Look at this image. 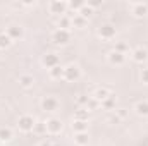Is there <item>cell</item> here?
<instances>
[{"mask_svg": "<svg viewBox=\"0 0 148 146\" xmlns=\"http://www.w3.org/2000/svg\"><path fill=\"white\" fill-rule=\"evenodd\" d=\"M12 139V131L9 127H0V141H9Z\"/></svg>", "mask_w": 148, "mask_h": 146, "instance_id": "obj_19", "label": "cell"}, {"mask_svg": "<svg viewBox=\"0 0 148 146\" xmlns=\"http://www.w3.org/2000/svg\"><path fill=\"white\" fill-rule=\"evenodd\" d=\"M33 83H35V77H33L31 74H23V76H19V84H21L23 88H31Z\"/></svg>", "mask_w": 148, "mask_h": 146, "instance_id": "obj_12", "label": "cell"}, {"mask_svg": "<svg viewBox=\"0 0 148 146\" xmlns=\"http://www.w3.org/2000/svg\"><path fill=\"white\" fill-rule=\"evenodd\" d=\"M112 96L110 89H107V88H98L95 93H93V100H97V102H105V100H109Z\"/></svg>", "mask_w": 148, "mask_h": 146, "instance_id": "obj_8", "label": "cell"}, {"mask_svg": "<svg viewBox=\"0 0 148 146\" xmlns=\"http://www.w3.org/2000/svg\"><path fill=\"white\" fill-rule=\"evenodd\" d=\"M66 9H67L66 3H60V2H53V3H50V10H52V14H64Z\"/></svg>", "mask_w": 148, "mask_h": 146, "instance_id": "obj_15", "label": "cell"}, {"mask_svg": "<svg viewBox=\"0 0 148 146\" xmlns=\"http://www.w3.org/2000/svg\"><path fill=\"white\" fill-rule=\"evenodd\" d=\"M86 127H88V120H74L73 124V129L76 132H86Z\"/></svg>", "mask_w": 148, "mask_h": 146, "instance_id": "obj_17", "label": "cell"}, {"mask_svg": "<svg viewBox=\"0 0 148 146\" xmlns=\"http://www.w3.org/2000/svg\"><path fill=\"white\" fill-rule=\"evenodd\" d=\"M74 143L77 146H88V134L86 132H77L74 136Z\"/></svg>", "mask_w": 148, "mask_h": 146, "instance_id": "obj_16", "label": "cell"}, {"mask_svg": "<svg viewBox=\"0 0 148 146\" xmlns=\"http://www.w3.org/2000/svg\"><path fill=\"white\" fill-rule=\"evenodd\" d=\"M10 43H12V40L7 36L5 33H2V35H0V50H2V48H7V46H10Z\"/></svg>", "mask_w": 148, "mask_h": 146, "instance_id": "obj_20", "label": "cell"}, {"mask_svg": "<svg viewBox=\"0 0 148 146\" xmlns=\"http://www.w3.org/2000/svg\"><path fill=\"white\" fill-rule=\"evenodd\" d=\"M41 64L47 67V69H52L55 65H59V57L55 53H45L43 59H41Z\"/></svg>", "mask_w": 148, "mask_h": 146, "instance_id": "obj_7", "label": "cell"}, {"mask_svg": "<svg viewBox=\"0 0 148 146\" xmlns=\"http://www.w3.org/2000/svg\"><path fill=\"white\" fill-rule=\"evenodd\" d=\"M40 146H52V143H50V141H41Z\"/></svg>", "mask_w": 148, "mask_h": 146, "instance_id": "obj_26", "label": "cell"}, {"mask_svg": "<svg viewBox=\"0 0 148 146\" xmlns=\"http://www.w3.org/2000/svg\"><path fill=\"white\" fill-rule=\"evenodd\" d=\"M147 59H148V52L145 48H134V50H133V60H134V62H140V64H141V62H145Z\"/></svg>", "mask_w": 148, "mask_h": 146, "instance_id": "obj_11", "label": "cell"}, {"mask_svg": "<svg viewBox=\"0 0 148 146\" xmlns=\"http://www.w3.org/2000/svg\"><path fill=\"white\" fill-rule=\"evenodd\" d=\"M129 7H131V12H133L136 17H143V16H147V14H148V5H147V3H143V2L131 3Z\"/></svg>", "mask_w": 148, "mask_h": 146, "instance_id": "obj_5", "label": "cell"}, {"mask_svg": "<svg viewBox=\"0 0 148 146\" xmlns=\"http://www.w3.org/2000/svg\"><path fill=\"white\" fill-rule=\"evenodd\" d=\"M36 132H47V124L45 122H35V129Z\"/></svg>", "mask_w": 148, "mask_h": 146, "instance_id": "obj_23", "label": "cell"}, {"mask_svg": "<svg viewBox=\"0 0 148 146\" xmlns=\"http://www.w3.org/2000/svg\"><path fill=\"white\" fill-rule=\"evenodd\" d=\"M115 50H117V52H121V53H124V50H127V46H126V45H124V43H119V45H117V48H115Z\"/></svg>", "mask_w": 148, "mask_h": 146, "instance_id": "obj_25", "label": "cell"}, {"mask_svg": "<svg viewBox=\"0 0 148 146\" xmlns=\"http://www.w3.org/2000/svg\"><path fill=\"white\" fill-rule=\"evenodd\" d=\"M98 35L102 38H105V40H110V38L115 36V28L110 26V24H103V26L98 29Z\"/></svg>", "mask_w": 148, "mask_h": 146, "instance_id": "obj_10", "label": "cell"}, {"mask_svg": "<svg viewBox=\"0 0 148 146\" xmlns=\"http://www.w3.org/2000/svg\"><path fill=\"white\" fill-rule=\"evenodd\" d=\"M52 146H59V145H52Z\"/></svg>", "mask_w": 148, "mask_h": 146, "instance_id": "obj_27", "label": "cell"}, {"mask_svg": "<svg viewBox=\"0 0 148 146\" xmlns=\"http://www.w3.org/2000/svg\"><path fill=\"white\" fill-rule=\"evenodd\" d=\"M48 74H50V77H52V79H60V77L64 76V67L55 65V67L48 69Z\"/></svg>", "mask_w": 148, "mask_h": 146, "instance_id": "obj_18", "label": "cell"}, {"mask_svg": "<svg viewBox=\"0 0 148 146\" xmlns=\"http://www.w3.org/2000/svg\"><path fill=\"white\" fill-rule=\"evenodd\" d=\"M59 100L55 98V96H47V98H43V102H41V108L45 110V112H57L59 110Z\"/></svg>", "mask_w": 148, "mask_h": 146, "instance_id": "obj_3", "label": "cell"}, {"mask_svg": "<svg viewBox=\"0 0 148 146\" xmlns=\"http://www.w3.org/2000/svg\"><path fill=\"white\" fill-rule=\"evenodd\" d=\"M124 60H126L124 53H121V52H117V50H112L110 53H109V62H110V64L122 65V64H124Z\"/></svg>", "mask_w": 148, "mask_h": 146, "instance_id": "obj_9", "label": "cell"}, {"mask_svg": "<svg viewBox=\"0 0 148 146\" xmlns=\"http://www.w3.org/2000/svg\"><path fill=\"white\" fill-rule=\"evenodd\" d=\"M17 127H19V131H23V132H29V131L35 129V119H33L31 115H23V117H19Z\"/></svg>", "mask_w": 148, "mask_h": 146, "instance_id": "obj_1", "label": "cell"}, {"mask_svg": "<svg viewBox=\"0 0 148 146\" xmlns=\"http://www.w3.org/2000/svg\"><path fill=\"white\" fill-rule=\"evenodd\" d=\"M73 24H74V26H77V28H84V24H86V19H84L81 14H79V16H74Z\"/></svg>", "mask_w": 148, "mask_h": 146, "instance_id": "obj_21", "label": "cell"}, {"mask_svg": "<svg viewBox=\"0 0 148 146\" xmlns=\"http://www.w3.org/2000/svg\"><path fill=\"white\" fill-rule=\"evenodd\" d=\"M79 76H81V71H79V67H77V65L71 64V65L64 67V76H62V77H64L66 81H69V83L77 81V79H79Z\"/></svg>", "mask_w": 148, "mask_h": 146, "instance_id": "obj_2", "label": "cell"}, {"mask_svg": "<svg viewBox=\"0 0 148 146\" xmlns=\"http://www.w3.org/2000/svg\"><path fill=\"white\" fill-rule=\"evenodd\" d=\"M69 38H71V35H69L67 29H57V31H53V35H52V40H53L55 43H59V45L67 43Z\"/></svg>", "mask_w": 148, "mask_h": 146, "instance_id": "obj_6", "label": "cell"}, {"mask_svg": "<svg viewBox=\"0 0 148 146\" xmlns=\"http://www.w3.org/2000/svg\"><path fill=\"white\" fill-rule=\"evenodd\" d=\"M47 132H50V134H60V131H62V122L59 120V119H48L47 122Z\"/></svg>", "mask_w": 148, "mask_h": 146, "instance_id": "obj_4", "label": "cell"}, {"mask_svg": "<svg viewBox=\"0 0 148 146\" xmlns=\"http://www.w3.org/2000/svg\"><path fill=\"white\" fill-rule=\"evenodd\" d=\"M141 81H143L145 84H148V67L141 71Z\"/></svg>", "mask_w": 148, "mask_h": 146, "instance_id": "obj_24", "label": "cell"}, {"mask_svg": "<svg viewBox=\"0 0 148 146\" xmlns=\"http://www.w3.org/2000/svg\"><path fill=\"white\" fill-rule=\"evenodd\" d=\"M134 112H136L138 115L147 117L148 115V102H138V103L134 105Z\"/></svg>", "mask_w": 148, "mask_h": 146, "instance_id": "obj_14", "label": "cell"}, {"mask_svg": "<svg viewBox=\"0 0 148 146\" xmlns=\"http://www.w3.org/2000/svg\"><path fill=\"white\" fill-rule=\"evenodd\" d=\"M7 36L10 38V40L21 38L23 36V28H19V26H10V28L7 29Z\"/></svg>", "mask_w": 148, "mask_h": 146, "instance_id": "obj_13", "label": "cell"}, {"mask_svg": "<svg viewBox=\"0 0 148 146\" xmlns=\"http://www.w3.org/2000/svg\"><path fill=\"white\" fill-rule=\"evenodd\" d=\"M59 26H60L59 29H67V28L71 26V19H69V17H64V16H62V17L59 19Z\"/></svg>", "mask_w": 148, "mask_h": 146, "instance_id": "obj_22", "label": "cell"}]
</instances>
